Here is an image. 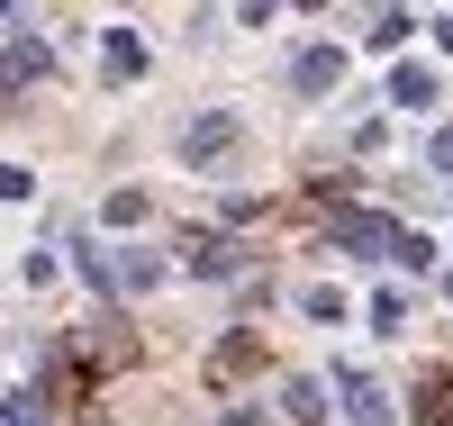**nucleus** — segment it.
Here are the masks:
<instances>
[{
	"label": "nucleus",
	"mask_w": 453,
	"mask_h": 426,
	"mask_svg": "<svg viewBox=\"0 0 453 426\" xmlns=\"http://www.w3.org/2000/svg\"><path fill=\"white\" fill-rule=\"evenodd\" d=\"M236 145V119H200V128H181V154L191 164H209V154H226Z\"/></svg>",
	"instance_id": "obj_1"
},
{
	"label": "nucleus",
	"mask_w": 453,
	"mask_h": 426,
	"mask_svg": "<svg viewBox=\"0 0 453 426\" xmlns=\"http://www.w3.org/2000/svg\"><path fill=\"white\" fill-rule=\"evenodd\" d=\"M335 73H345V55H335V46H309V55H299V91H326Z\"/></svg>",
	"instance_id": "obj_2"
},
{
	"label": "nucleus",
	"mask_w": 453,
	"mask_h": 426,
	"mask_svg": "<svg viewBox=\"0 0 453 426\" xmlns=\"http://www.w3.org/2000/svg\"><path fill=\"white\" fill-rule=\"evenodd\" d=\"M181 254H191V273H236V245H226V236H191Z\"/></svg>",
	"instance_id": "obj_3"
},
{
	"label": "nucleus",
	"mask_w": 453,
	"mask_h": 426,
	"mask_svg": "<svg viewBox=\"0 0 453 426\" xmlns=\"http://www.w3.org/2000/svg\"><path fill=\"white\" fill-rule=\"evenodd\" d=\"M281 399H290V417H326V391H318V381H290Z\"/></svg>",
	"instance_id": "obj_4"
},
{
	"label": "nucleus",
	"mask_w": 453,
	"mask_h": 426,
	"mask_svg": "<svg viewBox=\"0 0 453 426\" xmlns=\"http://www.w3.org/2000/svg\"><path fill=\"white\" fill-rule=\"evenodd\" d=\"M354 426H390V408H381V391H372V381H354Z\"/></svg>",
	"instance_id": "obj_5"
},
{
	"label": "nucleus",
	"mask_w": 453,
	"mask_h": 426,
	"mask_svg": "<svg viewBox=\"0 0 453 426\" xmlns=\"http://www.w3.org/2000/svg\"><path fill=\"white\" fill-rule=\"evenodd\" d=\"M435 164H444V173H453V128H444V136H435Z\"/></svg>",
	"instance_id": "obj_6"
}]
</instances>
